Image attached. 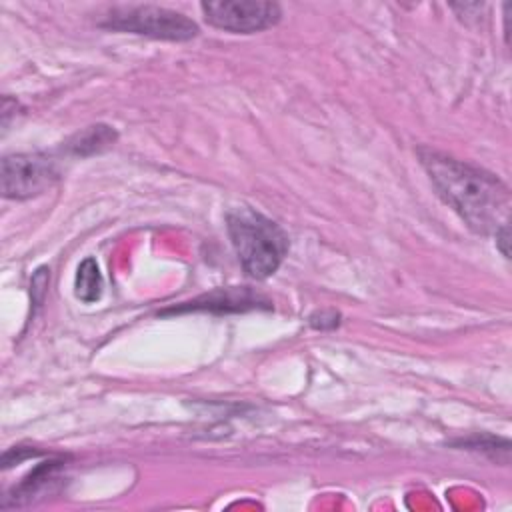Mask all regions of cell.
Returning a JSON list of instances; mask_svg holds the SVG:
<instances>
[{"mask_svg":"<svg viewBox=\"0 0 512 512\" xmlns=\"http://www.w3.org/2000/svg\"><path fill=\"white\" fill-rule=\"evenodd\" d=\"M418 158L438 196L476 234L510 228V192L494 174L432 148H418Z\"/></svg>","mask_w":512,"mask_h":512,"instance_id":"obj_1","label":"cell"},{"mask_svg":"<svg viewBox=\"0 0 512 512\" xmlns=\"http://www.w3.org/2000/svg\"><path fill=\"white\" fill-rule=\"evenodd\" d=\"M226 228L240 266L254 280L272 276L288 254V234L268 216L248 208H232L226 214Z\"/></svg>","mask_w":512,"mask_h":512,"instance_id":"obj_2","label":"cell"},{"mask_svg":"<svg viewBox=\"0 0 512 512\" xmlns=\"http://www.w3.org/2000/svg\"><path fill=\"white\" fill-rule=\"evenodd\" d=\"M98 26L114 32H126L170 42H186L198 36V26L192 18L184 16L182 12L152 4L116 6L106 12Z\"/></svg>","mask_w":512,"mask_h":512,"instance_id":"obj_3","label":"cell"},{"mask_svg":"<svg viewBox=\"0 0 512 512\" xmlns=\"http://www.w3.org/2000/svg\"><path fill=\"white\" fill-rule=\"evenodd\" d=\"M60 178L58 160L46 152H20L2 158V196L28 200L48 192Z\"/></svg>","mask_w":512,"mask_h":512,"instance_id":"obj_4","label":"cell"},{"mask_svg":"<svg viewBox=\"0 0 512 512\" xmlns=\"http://www.w3.org/2000/svg\"><path fill=\"white\" fill-rule=\"evenodd\" d=\"M204 20L224 32L256 34L280 22L282 8L270 0H210L202 2Z\"/></svg>","mask_w":512,"mask_h":512,"instance_id":"obj_5","label":"cell"},{"mask_svg":"<svg viewBox=\"0 0 512 512\" xmlns=\"http://www.w3.org/2000/svg\"><path fill=\"white\" fill-rule=\"evenodd\" d=\"M62 470H64V460L62 458H54V460H46L42 464H38L28 476H24L4 498L2 508H10V506H24L32 500H36L38 496L44 494H52L60 488L62 482Z\"/></svg>","mask_w":512,"mask_h":512,"instance_id":"obj_6","label":"cell"},{"mask_svg":"<svg viewBox=\"0 0 512 512\" xmlns=\"http://www.w3.org/2000/svg\"><path fill=\"white\" fill-rule=\"evenodd\" d=\"M254 308H270V302L254 294L250 288H222L214 290L210 294H204L192 302H184L178 308L164 310L162 314L168 312H186V310H208V312H244V310H254Z\"/></svg>","mask_w":512,"mask_h":512,"instance_id":"obj_7","label":"cell"},{"mask_svg":"<svg viewBox=\"0 0 512 512\" xmlns=\"http://www.w3.org/2000/svg\"><path fill=\"white\" fill-rule=\"evenodd\" d=\"M116 140H118V132L112 126L92 124V126H86L84 130L76 132L72 138H68L62 148L70 156L88 158V156L108 150Z\"/></svg>","mask_w":512,"mask_h":512,"instance_id":"obj_8","label":"cell"},{"mask_svg":"<svg viewBox=\"0 0 512 512\" xmlns=\"http://www.w3.org/2000/svg\"><path fill=\"white\" fill-rule=\"evenodd\" d=\"M102 288H104V280H102V272H100L96 258H92V256L84 258L78 264L76 278H74L76 298L82 300L84 304H92V302L100 300Z\"/></svg>","mask_w":512,"mask_h":512,"instance_id":"obj_9","label":"cell"},{"mask_svg":"<svg viewBox=\"0 0 512 512\" xmlns=\"http://www.w3.org/2000/svg\"><path fill=\"white\" fill-rule=\"evenodd\" d=\"M460 446H466V450H478V452H486L490 454L494 460H500L498 458V450L500 452H510V442L506 438H494V436H470L466 440H460L458 442Z\"/></svg>","mask_w":512,"mask_h":512,"instance_id":"obj_10","label":"cell"},{"mask_svg":"<svg viewBox=\"0 0 512 512\" xmlns=\"http://www.w3.org/2000/svg\"><path fill=\"white\" fill-rule=\"evenodd\" d=\"M310 326L316 330H332L340 324V312L336 310H316L308 318Z\"/></svg>","mask_w":512,"mask_h":512,"instance_id":"obj_11","label":"cell"},{"mask_svg":"<svg viewBox=\"0 0 512 512\" xmlns=\"http://www.w3.org/2000/svg\"><path fill=\"white\" fill-rule=\"evenodd\" d=\"M38 454H40L38 450L24 448V446H14V448H10V450L4 452V456H2V466H4V468H10L12 464H18V462H22L24 458L38 456Z\"/></svg>","mask_w":512,"mask_h":512,"instance_id":"obj_12","label":"cell"}]
</instances>
